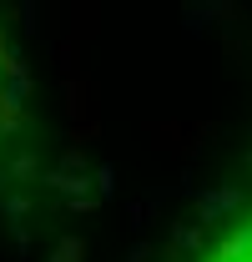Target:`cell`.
Instances as JSON below:
<instances>
[{
    "label": "cell",
    "mask_w": 252,
    "mask_h": 262,
    "mask_svg": "<svg viewBox=\"0 0 252 262\" xmlns=\"http://www.w3.org/2000/svg\"><path fill=\"white\" fill-rule=\"evenodd\" d=\"M197 262H252V202L212 237V247H207Z\"/></svg>",
    "instance_id": "1"
},
{
    "label": "cell",
    "mask_w": 252,
    "mask_h": 262,
    "mask_svg": "<svg viewBox=\"0 0 252 262\" xmlns=\"http://www.w3.org/2000/svg\"><path fill=\"white\" fill-rule=\"evenodd\" d=\"M5 71H10V51H5V35H0V96H5Z\"/></svg>",
    "instance_id": "2"
}]
</instances>
